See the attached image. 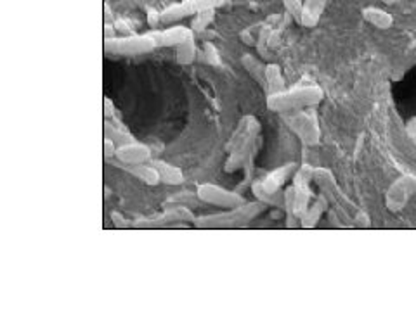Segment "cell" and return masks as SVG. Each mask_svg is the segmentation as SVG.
Masks as SVG:
<instances>
[{"instance_id":"obj_1","label":"cell","mask_w":416,"mask_h":311,"mask_svg":"<svg viewBox=\"0 0 416 311\" xmlns=\"http://www.w3.org/2000/svg\"><path fill=\"white\" fill-rule=\"evenodd\" d=\"M158 47L153 35L125 37V39H106V49L116 54H145Z\"/></svg>"},{"instance_id":"obj_2","label":"cell","mask_w":416,"mask_h":311,"mask_svg":"<svg viewBox=\"0 0 416 311\" xmlns=\"http://www.w3.org/2000/svg\"><path fill=\"white\" fill-rule=\"evenodd\" d=\"M198 196L202 197L207 203L215 204V206H238V203H241L240 196L231 194V192L224 191V189H219L215 185H202L198 191Z\"/></svg>"},{"instance_id":"obj_3","label":"cell","mask_w":416,"mask_h":311,"mask_svg":"<svg viewBox=\"0 0 416 311\" xmlns=\"http://www.w3.org/2000/svg\"><path fill=\"white\" fill-rule=\"evenodd\" d=\"M158 47H177V45L184 44V42L192 39V30L184 28V26H172L166 28L165 32H154L151 33Z\"/></svg>"},{"instance_id":"obj_4","label":"cell","mask_w":416,"mask_h":311,"mask_svg":"<svg viewBox=\"0 0 416 311\" xmlns=\"http://www.w3.org/2000/svg\"><path fill=\"white\" fill-rule=\"evenodd\" d=\"M116 156L120 158V161L127 163V165H142L146 159H149V151L145 146L130 142L120 146V149L116 151Z\"/></svg>"},{"instance_id":"obj_5","label":"cell","mask_w":416,"mask_h":311,"mask_svg":"<svg viewBox=\"0 0 416 311\" xmlns=\"http://www.w3.org/2000/svg\"><path fill=\"white\" fill-rule=\"evenodd\" d=\"M189 14H196L195 7H192V0H183L181 4H173V6L161 11L160 20L161 23H176L189 16Z\"/></svg>"},{"instance_id":"obj_6","label":"cell","mask_w":416,"mask_h":311,"mask_svg":"<svg viewBox=\"0 0 416 311\" xmlns=\"http://www.w3.org/2000/svg\"><path fill=\"white\" fill-rule=\"evenodd\" d=\"M326 0H307L304 4V13H302V23L307 26H312L319 18L321 11H323Z\"/></svg>"},{"instance_id":"obj_7","label":"cell","mask_w":416,"mask_h":311,"mask_svg":"<svg viewBox=\"0 0 416 311\" xmlns=\"http://www.w3.org/2000/svg\"><path fill=\"white\" fill-rule=\"evenodd\" d=\"M154 168L158 170L160 178L164 182H166V184H181V182H183V173H181L177 168H173V166L165 165V163L161 161H157L154 163Z\"/></svg>"},{"instance_id":"obj_8","label":"cell","mask_w":416,"mask_h":311,"mask_svg":"<svg viewBox=\"0 0 416 311\" xmlns=\"http://www.w3.org/2000/svg\"><path fill=\"white\" fill-rule=\"evenodd\" d=\"M195 58H196V47L192 39L184 42V44L177 45V61H179L181 64H191L192 61H195Z\"/></svg>"},{"instance_id":"obj_9","label":"cell","mask_w":416,"mask_h":311,"mask_svg":"<svg viewBox=\"0 0 416 311\" xmlns=\"http://www.w3.org/2000/svg\"><path fill=\"white\" fill-rule=\"evenodd\" d=\"M215 9H207L200 11V13L195 14V20H192V32H203L212 21H214Z\"/></svg>"},{"instance_id":"obj_10","label":"cell","mask_w":416,"mask_h":311,"mask_svg":"<svg viewBox=\"0 0 416 311\" xmlns=\"http://www.w3.org/2000/svg\"><path fill=\"white\" fill-rule=\"evenodd\" d=\"M365 18L368 21H372L373 25L380 26V28H387V26H391L392 23V18L380 9H366Z\"/></svg>"},{"instance_id":"obj_11","label":"cell","mask_w":416,"mask_h":311,"mask_svg":"<svg viewBox=\"0 0 416 311\" xmlns=\"http://www.w3.org/2000/svg\"><path fill=\"white\" fill-rule=\"evenodd\" d=\"M286 11L295 18L297 21L302 23V13H304V6H302V0H283Z\"/></svg>"},{"instance_id":"obj_12","label":"cell","mask_w":416,"mask_h":311,"mask_svg":"<svg viewBox=\"0 0 416 311\" xmlns=\"http://www.w3.org/2000/svg\"><path fill=\"white\" fill-rule=\"evenodd\" d=\"M224 4V0H192V7H195V13L207 9H217Z\"/></svg>"},{"instance_id":"obj_13","label":"cell","mask_w":416,"mask_h":311,"mask_svg":"<svg viewBox=\"0 0 416 311\" xmlns=\"http://www.w3.org/2000/svg\"><path fill=\"white\" fill-rule=\"evenodd\" d=\"M384 2H387V4H391V2H392V0H384Z\"/></svg>"}]
</instances>
